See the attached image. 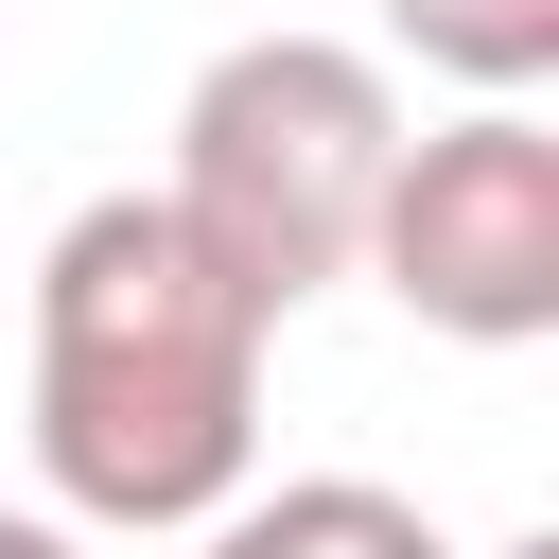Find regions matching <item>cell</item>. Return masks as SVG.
Here are the masks:
<instances>
[{
    "instance_id": "3",
    "label": "cell",
    "mask_w": 559,
    "mask_h": 559,
    "mask_svg": "<svg viewBox=\"0 0 559 559\" xmlns=\"http://www.w3.org/2000/svg\"><path fill=\"white\" fill-rule=\"evenodd\" d=\"M367 280L454 349H542L559 332V122L472 105V122L402 140L367 192Z\"/></svg>"
},
{
    "instance_id": "7",
    "label": "cell",
    "mask_w": 559,
    "mask_h": 559,
    "mask_svg": "<svg viewBox=\"0 0 559 559\" xmlns=\"http://www.w3.org/2000/svg\"><path fill=\"white\" fill-rule=\"evenodd\" d=\"M507 559H559V542H507Z\"/></svg>"
},
{
    "instance_id": "5",
    "label": "cell",
    "mask_w": 559,
    "mask_h": 559,
    "mask_svg": "<svg viewBox=\"0 0 559 559\" xmlns=\"http://www.w3.org/2000/svg\"><path fill=\"white\" fill-rule=\"evenodd\" d=\"M384 35H402L419 70H454L472 105H524V87L559 70V0H384Z\"/></svg>"
},
{
    "instance_id": "4",
    "label": "cell",
    "mask_w": 559,
    "mask_h": 559,
    "mask_svg": "<svg viewBox=\"0 0 559 559\" xmlns=\"http://www.w3.org/2000/svg\"><path fill=\"white\" fill-rule=\"evenodd\" d=\"M192 559H454V542L384 472H280V489H227L192 524Z\"/></svg>"
},
{
    "instance_id": "2",
    "label": "cell",
    "mask_w": 559,
    "mask_h": 559,
    "mask_svg": "<svg viewBox=\"0 0 559 559\" xmlns=\"http://www.w3.org/2000/svg\"><path fill=\"white\" fill-rule=\"evenodd\" d=\"M384 157H402L384 52H349V35H227V52L192 70V105H175L157 210H175L262 314H297V297H332V280L367 262Z\"/></svg>"
},
{
    "instance_id": "1",
    "label": "cell",
    "mask_w": 559,
    "mask_h": 559,
    "mask_svg": "<svg viewBox=\"0 0 559 559\" xmlns=\"http://www.w3.org/2000/svg\"><path fill=\"white\" fill-rule=\"evenodd\" d=\"M262 349L280 314L157 210L87 192L35 262V472L70 524L192 542L227 489H262Z\"/></svg>"
},
{
    "instance_id": "6",
    "label": "cell",
    "mask_w": 559,
    "mask_h": 559,
    "mask_svg": "<svg viewBox=\"0 0 559 559\" xmlns=\"http://www.w3.org/2000/svg\"><path fill=\"white\" fill-rule=\"evenodd\" d=\"M0 559H87V524H52V507H0Z\"/></svg>"
}]
</instances>
